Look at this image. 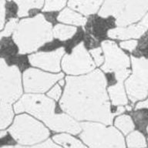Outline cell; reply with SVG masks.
Instances as JSON below:
<instances>
[{
    "label": "cell",
    "mask_w": 148,
    "mask_h": 148,
    "mask_svg": "<svg viewBox=\"0 0 148 148\" xmlns=\"http://www.w3.org/2000/svg\"><path fill=\"white\" fill-rule=\"evenodd\" d=\"M106 76L99 69L80 76H67L60 108L76 120L97 121L111 125L113 117L130 106H119L115 113L110 110L106 86Z\"/></svg>",
    "instance_id": "obj_1"
},
{
    "label": "cell",
    "mask_w": 148,
    "mask_h": 148,
    "mask_svg": "<svg viewBox=\"0 0 148 148\" xmlns=\"http://www.w3.org/2000/svg\"><path fill=\"white\" fill-rule=\"evenodd\" d=\"M55 102L41 94H25L14 106L17 113L27 112L43 121L56 132H67L72 134L82 131L81 125L68 113H55Z\"/></svg>",
    "instance_id": "obj_2"
},
{
    "label": "cell",
    "mask_w": 148,
    "mask_h": 148,
    "mask_svg": "<svg viewBox=\"0 0 148 148\" xmlns=\"http://www.w3.org/2000/svg\"><path fill=\"white\" fill-rule=\"evenodd\" d=\"M12 38L19 54L33 53L53 40L52 24L43 15L38 14L17 23Z\"/></svg>",
    "instance_id": "obj_3"
},
{
    "label": "cell",
    "mask_w": 148,
    "mask_h": 148,
    "mask_svg": "<svg viewBox=\"0 0 148 148\" xmlns=\"http://www.w3.org/2000/svg\"><path fill=\"white\" fill-rule=\"evenodd\" d=\"M148 11V0H105L98 14L100 17L113 16L116 25L127 26L136 23Z\"/></svg>",
    "instance_id": "obj_4"
},
{
    "label": "cell",
    "mask_w": 148,
    "mask_h": 148,
    "mask_svg": "<svg viewBox=\"0 0 148 148\" xmlns=\"http://www.w3.org/2000/svg\"><path fill=\"white\" fill-rule=\"evenodd\" d=\"M80 138L90 147H125L124 138L117 130L98 123H81Z\"/></svg>",
    "instance_id": "obj_5"
},
{
    "label": "cell",
    "mask_w": 148,
    "mask_h": 148,
    "mask_svg": "<svg viewBox=\"0 0 148 148\" xmlns=\"http://www.w3.org/2000/svg\"><path fill=\"white\" fill-rule=\"evenodd\" d=\"M9 132L21 147H32L48 138L49 132L41 123L30 116H16Z\"/></svg>",
    "instance_id": "obj_6"
},
{
    "label": "cell",
    "mask_w": 148,
    "mask_h": 148,
    "mask_svg": "<svg viewBox=\"0 0 148 148\" xmlns=\"http://www.w3.org/2000/svg\"><path fill=\"white\" fill-rule=\"evenodd\" d=\"M133 73L125 82L127 94L131 102L143 100L148 94V59L132 56Z\"/></svg>",
    "instance_id": "obj_7"
},
{
    "label": "cell",
    "mask_w": 148,
    "mask_h": 148,
    "mask_svg": "<svg viewBox=\"0 0 148 148\" xmlns=\"http://www.w3.org/2000/svg\"><path fill=\"white\" fill-rule=\"evenodd\" d=\"M23 92L21 74L16 66H8L0 58V101L12 103Z\"/></svg>",
    "instance_id": "obj_8"
},
{
    "label": "cell",
    "mask_w": 148,
    "mask_h": 148,
    "mask_svg": "<svg viewBox=\"0 0 148 148\" xmlns=\"http://www.w3.org/2000/svg\"><path fill=\"white\" fill-rule=\"evenodd\" d=\"M96 65L91 56L86 49L83 42L73 49L70 54H66L62 61V68L65 73L70 75H79L90 73Z\"/></svg>",
    "instance_id": "obj_9"
},
{
    "label": "cell",
    "mask_w": 148,
    "mask_h": 148,
    "mask_svg": "<svg viewBox=\"0 0 148 148\" xmlns=\"http://www.w3.org/2000/svg\"><path fill=\"white\" fill-rule=\"evenodd\" d=\"M23 86L27 92H44L63 78V74H50L36 69H26L23 73Z\"/></svg>",
    "instance_id": "obj_10"
},
{
    "label": "cell",
    "mask_w": 148,
    "mask_h": 148,
    "mask_svg": "<svg viewBox=\"0 0 148 148\" xmlns=\"http://www.w3.org/2000/svg\"><path fill=\"white\" fill-rule=\"evenodd\" d=\"M102 49L105 56V62L101 69L105 73H115L130 66V59L123 51L113 41L105 40L102 42Z\"/></svg>",
    "instance_id": "obj_11"
},
{
    "label": "cell",
    "mask_w": 148,
    "mask_h": 148,
    "mask_svg": "<svg viewBox=\"0 0 148 148\" xmlns=\"http://www.w3.org/2000/svg\"><path fill=\"white\" fill-rule=\"evenodd\" d=\"M64 53L65 49L63 47L51 52H40L29 56V61L33 66L58 73L60 71V60Z\"/></svg>",
    "instance_id": "obj_12"
},
{
    "label": "cell",
    "mask_w": 148,
    "mask_h": 148,
    "mask_svg": "<svg viewBox=\"0 0 148 148\" xmlns=\"http://www.w3.org/2000/svg\"><path fill=\"white\" fill-rule=\"evenodd\" d=\"M147 29L140 24L130 26H119L108 30L107 36L111 39L127 40L130 39H139L147 31Z\"/></svg>",
    "instance_id": "obj_13"
},
{
    "label": "cell",
    "mask_w": 148,
    "mask_h": 148,
    "mask_svg": "<svg viewBox=\"0 0 148 148\" xmlns=\"http://www.w3.org/2000/svg\"><path fill=\"white\" fill-rule=\"evenodd\" d=\"M103 0H69L68 5L72 9L85 16L97 12Z\"/></svg>",
    "instance_id": "obj_14"
},
{
    "label": "cell",
    "mask_w": 148,
    "mask_h": 148,
    "mask_svg": "<svg viewBox=\"0 0 148 148\" xmlns=\"http://www.w3.org/2000/svg\"><path fill=\"white\" fill-rule=\"evenodd\" d=\"M57 20L61 22V23H66V24H70V25H80L83 26L86 25L87 22V19L85 16L81 15L79 13H77L71 9L66 8L63 9L57 17Z\"/></svg>",
    "instance_id": "obj_15"
},
{
    "label": "cell",
    "mask_w": 148,
    "mask_h": 148,
    "mask_svg": "<svg viewBox=\"0 0 148 148\" xmlns=\"http://www.w3.org/2000/svg\"><path fill=\"white\" fill-rule=\"evenodd\" d=\"M108 92L113 106H126L128 103L123 82H117L110 86Z\"/></svg>",
    "instance_id": "obj_16"
},
{
    "label": "cell",
    "mask_w": 148,
    "mask_h": 148,
    "mask_svg": "<svg viewBox=\"0 0 148 148\" xmlns=\"http://www.w3.org/2000/svg\"><path fill=\"white\" fill-rule=\"evenodd\" d=\"M18 5V17H24L29 15V12L33 9H41L43 6L44 0H14Z\"/></svg>",
    "instance_id": "obj_17"
},
{
    "label": "cell",
    "mask_w": 148,
    "mask_h": 148,
    "mask_svg": "<svg viewBox=\"0 0 148 148\" xmlns=\"http://www.w3.org/2000/svg\"><path fill=\"white\" fill-rule=\"evenodd\" d=\"M53 140L60 147L72 148H84L86 146L73 136L66 134H58L53 136Z\"/></svg>",
    "instance_id": "obj_18"
},
{
    "label": "cell",
    "mask_w": 148,
    "mask_h": 148,
    "mask_svg": "<svg viewBox=\"0 0 148 148\" xmlns=\"http://www.w3.org/2000/svg\"><path fill=\"white\" fill-rule=\"evenodd\" d=\"M76 31L77 29L74 26L58 24L53 28V36L60 39V41H66V40L71 39L72 37L76 34Z\"/></svg>",
    "instance_id": "obj_19"
},
{
    "label": "cell",
    "mask_w": 148,
    "mask_h": 148,
    "mask_svg": "<svg viewBox=\"0 0 148 148\" xmlns=\"http://www.w3.org/2000/svg\"><path fill=\"white\" fill-rule=\"evenodd\" d=\"M13 111L9 103L0 101V130L5 129L11 123Z\"/></svg>",
    "instance_id": "obj_20"
},
{
    "label": "cell",
    "mask_w": 148,
    "mask_h": 148,
    "mask_svg": "<svg viewBox=\"0 0 148 148\" xmlns=\"http://www.w3.org/2000/svg\"><path fill=\"white\" fill-rule=\"evenodd\" d=\"M115 126L124 134H129L134 129V123L128 115L119 116L115 120Z\"/></svg>",
    "instance_id": "obj_21"
},
{
    "label": "cell",
    "mask_w": 148,
    "mask_h": 148,
    "mask_svg": "<svg viewBox=\"0 0 148 148\" xmlns=\"http://www.w3.org/2000/svg\"><path fill=\"white\" fill-rule=\"evenodd\" d=\"M127 147H146L145 137L140 132L134 131L127 136Z\"/></svg>",
    "instance_id": "obj_22"
},
{
    "label": "cell",
    "mask_w": 148,
    "mask_h": 148,
    "mask_svg": "<svg viewBox=\"0 0 148 148\" xmlns=\"http://www.w3.org/2000/svg\"><path fill=\"white\" fill-rule=\"evenodd\" d=\"M67 0H46L42 12L59 11L65 6Z\"/></svg>",
    "instance_id": "obj_23"
},
{
    "label": "cell",
    "mask_w": 148,
    "mask_h": 148,
    "mask_svg": "<svg viewBox=\"0 0 148 148\" xmlns=\"http://www.w3.org/2000/svg\"><path fill=\"white\" fill-rule=\"evenodd\" d=\"M17 23H18L17 18H11L7 23L4 29L2 30V32H0V39H2L3 37L9 36L12 33V32H14V30L17 25Z\"/></svg>",
    "instance_id": "obj_24"
},
{
    "label": "cell",
    "mask_w": 148,
    "mask_h": 148,
    "mask_svg": "<svg viewBox=\"0 0 148 148\" xmlns=\"http://www.w3.org/2000/svg\"><path fill=\"white\" fill-rule=\"evenodd\" d=\"M90 54L94 59V62L96 65L100 66L104 62V57L103 56L101 48H95L92 49L90 51Z\"/></svg>",
    "instance_id": "obj_25"
},
{
    "label": "cell",
    "mask_w": 148,
    "mask_h": 148,
    "mask_svg": "<svg viewBox=\"0 0 148 148\" xmlns=\"http://www.w3.org/2000/svg\"><path fill=\"white\" fill-rule=\"evenodd\" d=\"M62 94V90L60 88V84H56L52 89H51L48 92H47V96L49 97L52 99L58 100L60 99Z\"/></svg>",
    "instance_id": "obj_26"
},
{
    "label": "cell",
    "mask_w": 148,
    "mask_h": 148,
    "mask_svg": "<svg viewBox=\"0 0 148 148\" xmlns=\"http://www.w3.org/2000/svg\"><path fill=\"white\" fill-rule=\"evenodd\" d=\"M130 73H131V71L127 68L120 69V70L115 72L116 79L117 80V82H123V80H125L130 76Z\"/></svg>",
    "instance_id": "obj_27"
},
{
    "label": "cell",
    "mask_w": 148,
    "mask_h": 148,
    "mask_svg": "<svg viewBox=\"0 0 148 148\" xmlns=\"http://www.w3.org/2000/svg\"><path fill=\"white\" fill-rule=\"evenodd\" d=\"M137 43L138 42H137L136 40H128V41H124L120 42V45L121 46V48L132 52L136 47Z\"/></svg>",
    "instance_id": "obj_28"
},
{
    "label": "cell",
    "mask_w": 148,
    "mask_h": 148,
    "mask_svg": "<svg viewBox=\"0 0 148 148\" xmlns=\"http://www.w3.org/2000/svg\"><path fill=\"white\" fill-rule=\"evenodd\" d=\"M5 0H0V30L2 29L5 24Z\"/></svg>",
    "instance_id": "obj_29"
},
{
    "label": "cell",
    "mask_w": 148,
    "mask_h": 148,
    "mask_svg": "<svg viewBox=\"0 0 148 148\" xmlns=\"http://www.w3.org/2000/svg\"><path fill=\"white\" fill-rule=\"evenodd\" d=\"M32 147H60V146L56 144L55 142H53L51 140H45Z\"/></svg>",
    "instance_id": "obj_30"
},
{
    "label": "cell",
    "mask_w": 148,
    "mask_h": 148,
    "mask_svg": "<svg viewBox=\"0 0 148 148\" xmlns=\"http://www.w3.org/2000/svg\"><path fill=\"white\" fill-rule=\"evenodd\" d=\"M139 24H140L141 25H143V27H145L147 29H148V12H147L143 16L142 20L139 23Z\"/></svg>",
    "instance_id": "obj_31"
},
{
    "label": "cell",
    "mask_w": 148,
    "mask_h": 148,
    "mask_svg": "<svg viewBox=\"0 0 148 148\" xmlns=\"http://www.w3.org/2000/svg\"><path fill=\"white\" fill-rule=\"evenodd\" d=\"M146 108L148 109V99L144 100V101H141L136 105V109H142Z\"/></svg>",
    "instance_id": "obj_32"
},
{
    "label": "cell",
    "mask_w": 148,
    "mask_h": 148,
    "mask_svg": "<svg viewBox=\"0 0 148 148\" xmlns=\"http://www.w3.org/2000/svg\"><path fill=\"white\" fill-rule=\"evenodd\" d=\"M6 134H7L6 131H5V130H0V139L6 136Z\"/></svg>",
    "instance_id": "obj_33"
},
{
    "label": "cell",
    "mask_w": 148,
    "mask_h": 148,
    "mask_svg": "<svg viewBox=\"0 0 148 148\" xmlns=\"http://www.w3.org/2000/svg\"><path fill=\"white\" fill-rule=\"evenodd\" d=\"M147 134H148V126H147Z\"/></svg>",
    "instance_id": "obj_34"
}]
</instances>
